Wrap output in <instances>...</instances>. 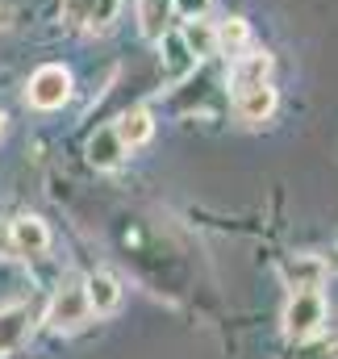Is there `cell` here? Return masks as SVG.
<instances>
[{"mask_svg":"<svg viewBox=\"0 0 338 359\" xmlns=\"http://www.w3.org/2000/svg\"><path fill=\"white\" fill-rule=\"evenodd\" d=\"M326 318H330L326 297H322L318 288H301V292H292L288 305H284V334H288L292 343H309V339L322 334Z\"/></svg>","mask_w":338,"mask_h":359,"instance_id":"6da1fadb","label":"cell"},{"mask_svg":"<svg viewBox=\"0 0 338 359\" xmlns=\"http://www.w3.org/2000/svg\"><path fill=\"white\" fill-rule=\"evenodd\" d=\"M92 309H88L84 284H63L55 297H50V309H46V330L55 334H76L80 326H88Z\"/></svg>","mask_w":338,"mask_h":359,"instance_id":"7a4b0ae2","label":"cell"},{"mask_svg":"<svg viewBox=\"0 0 338 359\" xmlns=\"http://www.w3.org/2000/svg\"><path fill=\"white\" fill-rule=\"evenodd\" d=\"M25 100L34 104V109H63L67 100H72V72L67 67H59V63H46V67H38L34 76H29V88H25Z\"/></svg>","mask_w":338,"mask_h":359,"instance_id":"3957f363","label":"cell"},{"mask_svg":"<svg viewBox=\"0 0 338 359\" xmlns=\"http://www.w3.org/2000/svg\"><path fill=\"white\" fill-rule=\"evenodd\" d=\"M8 238H13L17 259H42V255L50 251V230H46V222L34 217V213L17 217V222L8 226Z\"/></svg>","mask_w":338,"mask_h":359,"instance_id":"277c9868","label":"cell"},{"mask_svg":"<svg viewBox=\"0 0 338 359\" xmlns=\"http://www.w3.org/2000/svg\"><path fill=\"white\" fill-rule=\"evenodd\" d=\"M234 113H238V121H247V126H263V121L276 113V88H271V84H255V88L234 92Z\"/></svg>","mask_w":338,"mask_h":359,"instance_id":"5b68a950","label":"cell"},{"mask_svg":"<svg viewBox=\"0 0 338 359\" xmlns=\"http://www.w3.org/2000/svg\"><path fill=\"white\" fill-rule=\"evenodd\" d=\"M84 297H88V309H92L96 318H109V313H117V305H121V284H117L109 271H92L84 280Z\"/></svg>","mask_w":338,"mask_h":359,"instance_id":"8992f818","label":"cell"},{"mask_svg":"<svg viewBox=\"0 0 338 359\" xmlns=\"http://www.w3.org/2000/svg\"><path fill=\"white\" fill-rule=\"evenodd\" d=\"M29 322H34L29 305H4V309H0V355H13V351L25 343Z\"/></svg>","mask_w":338,"mask_h":359,"instance_id":"52a82bcc","label":"cell"},{"mask_svg":"<svg viewBox=\"0 0 338 359\" xmlns=\"http://www.w3.org/2000/svg\"><path fill=\"white\" fill-rule=\"evenodd\" d=\"M267 76H271V55H267V50H263V55H234V72H230L234 92L267 84Z\"/></svg>","mask_w":338,"mask_h":359,"instance_id":"ba28073f","label":"cell"},{"mask_svg":"<svg viewBox=\"0 0 338 359\" xmlns=\"http://www.w3.org/2000/svg\"><path fill=\"white\" fill-rule=\"evenodd\" d=\"M159 42H163V76H168L171 84H175V80H184V76L196 67V55H192V50L184 46V38H180V34H171V29H163V38H159Z\"/></svg>","mask_w":338,"mask_h":359,"instance_id":"9c48e42d","label":"cell"},{"mask_svg":"<svg viewBox=\"0 0 338 359\" xmlns=\"http://www.w3.org/2000/svg\"><path fill=\"white\" fill-rule=\"evenodd\" d=\"M113 134H117V142L130 151V147H142V142H151V134H155V121H151V113L147 109H130L117 126H113Z\"/></svg>","mask_w":338,"mask_h":359,"instance_id":"30bf717a","label":"cell"},{"mask_svg":"<svg viewBox=\"0 0 338 359\" xmlns=\"http://www.w3.org/2000/svg\"><path fill=\"white\" fill-rule=\"evenodd\" d=\"M284 280L292 284V292H301V288H322V280H326V264L313 259V255H297V259L284 264Z\"/></svg>","mask_w":338,"mask_h":359,"instance_id":"8fae6325","label":"cell"},{"mask_svg":"<svg viewBox=\"0 0 338 359\" xmlns=\"http://www.w3.org/2000/svg\"><path fill=\"white\" fill-rule=\"evenodd\" d=\"M121 155H126V147L117 142L113 126H109V130H96V138L88 142V159H92V168H100V172L117 168V163H121Z\"/></svg>","mask_w":338,"mask_h":359,"instance_id":"7c38bea8","label":"cell"},{"mask_svg":"<svg viewBox=\"0 0 338 359\" xmlns=\"http://www.w3.org/2000/svg\"><path fill=\"white\" fill-rule=\"evenodd\" d=\"M213 42H217L222 55H243L247 42H251V25H247L243 17H226V21L213 29Z\"/></svg>","mask_w":338,"mask_h":359,"instance_id":"4fadbf2b","label":"cell"},{"mask_svg":"<svg viewBox=\"0 0 338 359\" xmlns=\"http://www.w3.org/2000/svg\"><path fill=\"white\" fill-rule=\"evenodd\" d=\"M180 38H184V46H188L196 59H205V55H213V50H217V42H213V25H205L201 17H196V21H188Z\"/></svg>","mask_w":338,"mask_h":359,"instance_id":"5bb4252c","label":"cell"},{"mask_svg":"<svg viewBox=\"0 0 338 359\" xmlns=\"http://www.w3.org/2000/svg\"><path fill=\"white\" fill-rule=\"evenodd\" d=\"M138 17H142V34H147V38H163V17H168V0H142Z\"/></svg>","mask_w":338,"mask_h":359,"instance_id":"9a60e30c","label":"cell"},{"mask_svg":"<svg viewBox=\"0 0 338 359\" xmlns=\"http://www.w3.org/2000/svg\"><path fill=\"white\" fill-rule=\"evenodd\" d=\"M117 8H121V0H92V8H88V25H92V29H109L113 17H117Z\"/></svg>","mask_w":338,"mask_h":359,"instance_id":"2e32d148","label":"cell"},{"mask_svg":"<svg viewBox=\"0 0 338 359\" xmlns=\"http://www.w3.org/2000/svg\"><path fill=\"white\" fill-rule=\"evenodd\" d=\"M171 4H175V13H180V17L196 21V17H205V13H209V4H213V0H171Z\"/></svg>","mask_w":338,"mask_h":359,"instance_id":"e0dca14e","label":"cell"},{"mask_svg":"<svg viewBox=\"0 0 338 359\" xmlns=\"http://www.w3.org/2000/svg\"><path fill=\"white\" fill-rule=\"evenodd\" d=\"M0 259H17V251H13V238H8V226H0Z\"/></svg>","mask_w":338,"mask_h":359,"instance_id":"ac0fdd59","label":"cell"},{"mask_svg":"<svg viewBox=\"0 0 338 359\" xmlns=\"http://www.w3.org/2000/svg\"><path fill=\"white\" fill-rule=\"evenodd\" d=\"M0 138H4V117H0Z\"/></svg>","mask_w":338,"mask_h":359,"instance_id":"d6986e66","label":"cell"}]
</instances>
